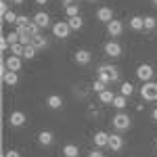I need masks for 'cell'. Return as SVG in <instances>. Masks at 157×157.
<instances>
[{
    "label": "cell",
    "mask_w": 157,
    "mask_h": 157,
    "mask_svg": "<svg viewBox=\"0 0 157 157\" xmlns=\"http://www.w3.org/2000/svg\"><path fill=\"white\" fill-rule=\"evenodd\" d=\"M97 78L101 82H115V80H120V71H117V67H113V65H101L97 69Z\"/></svg>",
    "instance_id": "1"
},
{
    "label": "cell",
    "mask_w": 157,
    "mask_h": 157,
    "mask_svg": "<svg viewBox=\"0 0 157 157\" xmlns=\"http://www.w3.org/2000/svg\"><path fill=\"white\" fill-rule=\"evenodd\" d=\"M111 124H113L115 130H128V128L132 126V120H130V115H126V113H121V111H120L117 115H113Z\"/></svg>",
    "instance_id": "2"
},
{
    "label": "cell",
    "mask_w": 157,
    "mask_h": 157,
    "mask_svg": "<svg viewBox=\"0 0 157 157\" xmlns=\"http://www.w3.org/2000/svg\"><path fill=\"white\" fill-rule=\"evenodd\" d=\"M69 32H71V27L67 21H57V23H52V34L55 38H59V40H65V38L69 36Z\"/></svg>",
    "instance_id": "3"
},
{
    "label": "cell",
    "mask_w": 157,
    "mask_h": 157,
    "mask_svg": "<svg viewBox=\"0 0 157 157\" xmlns=\"http://www.w3.org/2000/svg\"><path fill=\"white\" fill-rule=\"evenodd\" d=\"M140 97L145 101H157V84L155 82H145L140 88Z\"/></svg>",
    "instance_id": "4"
},
{
    "label": "cell",
    "mask_w": 157,
    "mask_h": 157,
    "mask_svg": "<svg viewBox=\"0 0 157 157\" xmlns=\"http://www.w3.org/2000/svg\"><path fill=\"white\" fill-rule=\"evenodd\" d=\"M0 75H2V82L6 86H15L17 82H19V75L15 71H9L6 69V65H4V61H2V67H0Z\"/></svg>",
    "instance_id": "5"
},
{
    "label": "cell",
    "mask_w": 157,
    "mask_h": 157,
    "mask_svg": "<svg viewBox=\"0 0 157 157\" xmlns=\"http://www.w3.org/2000/svg\"><path fill=\"white\" fill-rule=\"evenodd\" d=\"M136 75H138V80H143V84H145V82H151V78H153V67L147 65V63H140V65L136 67Z\"/></svg>",
    "instance_id": "6"
},
{
    "label": "cell",
    "mask_w": 157,
    "mask_h": 157,
    "mask_svg": "<svg viewBox=\"0 0 157 157\" xmlns=\"http://www.w3.org/2000/svg\"><path fill=\"white\" fill-rule=\"evenodd\" d=\"M4 65H6V69H9V71H19V69H21V65H23V63H21V57H15V55H11V57H6V59H4Z\"/></svg>",
    "instance_id": "7"
},
{
    "label": "cell",
    "mask_w": 157,
    "mask_h": 157,
    "mask_svg": "<svg viewBox=\"0 0 157 157\" xmlns=\"http://www.w3.org/2000/svg\"><path fill=\"white\" fill-rule=\"evenodd\" d=\"M9 124H11L13 128H21L25 124V113L23 111H13L11 115H9Z\"/></svg>",
    "instance_id": "8"
},
{
    "label": "cell",
    "mask_w": 157,
    "mask_h": 157,
    "mask_svg": "<svg viewBox=\"0 0 157 157\" xmlns=\"http://www.w3.org/2000/svg\"><path fill=\"white\" fill-rule=\"evenodd\" d=\"M105 55H107V57H113V59H115V57H121V46L115 40H111V42L105 44Z\"/></svg>",
    "instance_id": "9"
},
{
    "label": "cell",
    "mask_w": 157,
    "mask_h": 157,
    "mask_svg": "<svg viewBox=\"0 0 157 157\" xmlns=\"http://www.w3.org/2000/svg\"><path fill=\"white\" fill-rule=\"evenodd\" d=\"M107 32H109V36H111V38L121 36V32H124V23L117 21V19H113L111 23H107Z\"/></svg>",
    "instance_id": "10"
},
{
    "label": "cell",
    "mask_w": 157,
    "mask_h": 157,
    "mask_svg": "<svg viewBox=\"0 0 157 157\" xmlns=\"http://www.w3.org/2000/svg\"><path fill=\"white\" fill-rule=\"evenodd\" d=\"M97 19L103 21V23H111V21H113V11H111L109 6H101L97 11Z\"/></svg>",
    "instance_id": "11"
},
{
    "label": "cell",
    "mask_w": 157,
    "mask_h": 157,
    "mask_svg": "<svg viewBox=\"0 0 157 157\" xmlns=\"http://www.w3.org/2000/svg\"><path fill=\"white\" fill-rule=\"evenodd\" d=\"M109 149L111 151H121L124 149V138L120 134H109Z\"/></svg>",
    "instance_id": "12"
},
{
    "label": "cell",
    "mask_w": 157,
    "mask_h": 157,
    "mask_svg": "<svg viewBox=\"0 0 157 157\" xmlns=\"http://www.w3.org/2000/svg\"><path fill=\"white\" fill-rule=\"evenodd\" d=\"M75 63H80V65H88L90 61H92V55H90V50H84V48H80L78 52H75Z\"/></svg>",
    "instance_id": "13"
},
{
    "label": "cell",
    "mask_w": 157,
    "mask_h": 157,
    "mask_svg": "<svg viewBox=\"0 0 157 157\" xmlns=\"http://www.w3.org/2000/svg\"><path fill=\"white\" fill-rule=\"evenodd\" d=\"M34 23L38 25V27H46V25L50 23V17H48V13H44V11H40L34 15V19H32Z\"/></svg>",
    "instance_id": "14"
},
{
    "label": "cell",
    "mask_w": 157,
    "mask_h": 157,
    "mask_svg": "<svg viewBox=\"0 0 157 157\" xmlns=\"http://www.w3.org/2000/svg\"><path fill=\"white\" fill-rule=\"evenodd\" d=\"M46 107H50V109H61V107H63V98H61L59 94H50V97L46 98Z\"/></svg>",
    "instance_id": "15"
},
{
    "label": "cell",
    "mask_w": 157,
    "mask_h": 157,
    "mask_svg": "<svg viewBox=\"0 0 157 157\" xmlns=\"http://www.w3.org/2000/svg\"><path fill=\"white\" fill-rule=\"evenodd\" d=\"M130 27H132L134 32H140V29H145V17H138V15H134L132 19H130Z\"/></svg>",
    "instance_id": "16"
},
{
    "label": "cell",
    "mask_w": 157,
    "mask_h": 157,
    "mask_svg": "<svg viewBox=\"0 0 157 157\" xmlns=\"http://www.w3.org/2000/svg\"><path fill=\"white\" fill-rule=\"evenodd\" d=\"M94 145L97 147H109V134L107 132H97L94 134Z\"/></svg>",
    "instance_id": "17"
},
{
    "label": "cell",
    "mask_w": 157,
    "mask_h": 157,
    "mask_svg": "<svg viewBox=\"0 0 157 157\" xmlns=\"http://www.w3.org/2000/svg\"><path fill=\"white\" fill-rule=\"evenodd\" d=\"M63 157H80V149L69 143V145L63 147Z\"/></svg>",
    "instance_id": "18"
},
{
    "label": "cell",
    "mask_w": 157,
    "mask_h": 157,
    "mask_svg": "<svg viewBox=\"0 0 157 157\" xmlns=\"http://www.w3.org/2000/svg\"><path fill=\"white\" fill-rule=\"evenodd\" d=\"M38 140H40V145H44V147L52 145V132H48V130H42V132L38 134Z\"/></svg>",
    "instance_id": "19"
},
{
    "label": "cell",
    "mask_w": 157,
    "mask_h": 157,
    "mask_svg": "<svg viewBox=\"0 0 157 157\" xmlns=\"http://www.w3.org/2000/svg\"><path fill=\"white\" fill-rule=\"evenodd\" d=\"M98 98H101V103H103V105H113L115 94H113V90H105V92H101V94H98Z\"/></svg>",
    "instance_id": "20"
},
{
    "label": "cell",
    "mask_w": 157,
    "mask_h": 157,
    "mask_svg": "<svg viewBox=\"0 0 157 157\" xmlns=\"http://www.w3.org/2000/svg\"><path fill=\"white\" fill-rule=\"evenodd\" d=\"M32 44H34V46H36L38 50H40V48H46V46H48L46 38L42 36V34H38V36H34V38H32Z\"/></svg>",
    "instance_id": "21"
},
{
    "label": "cell",
    "mask_w": 157,
    "mask_h": 157,
    "mask_svg": "<svg viewBox=\"0 0 157 157\" xmlns=\"http://www.w3.org/2000/svg\"><path fill=\"white\" fill-rule=\"evenodd\" d=\"M132 92H134V86H132V82H124L121 84V88H120V94L121 97H132Z\"/></svg>",
    "instance_id": "22"
},
{
    "label": "cell",
    "mask_w": 157,
    "mask_h": 157,
    "mask_svg": "<svg viewBox=\"0 0 157 157\" xmlns=\"http://www.w3.org/2000/svg\"><path fill=\"white\" fill-rule=\"evenodd\" d=\"M67 23H69V27H71V29H82L84 21H82V17L78 15V17H69V19H67Z\"/></svg>",
    "instance_id": "23"
},
{
    "label": "cell",
    "mask_w": 157,
    "mask_h": 157,
    "mask_svg": "<svg viewBox=\"0 0 157 157\" xmlns=\"http://www.w3.org/2000/svg\"><path fill=\"white\" fill-rule=\"evenodd\" d=\"M23 50H25V46L21 44V42H17V44H11V52L15 55V57H23Z\"/></svg>",
    "instance_id": "24"
},
{
    "label": "cell",
    "mask_w": 157,
    "mask_h": 157,
    "mask_svg": "<svg viewBox=\"0 0 157 157\" xmlns=\"http://www.w3.org/2000/svg\"><path fill=\"white\" fill-rule=\"evenodd\" d=\"M17 19H19V15H17L15 11H9L4 17H2V21H4V23H17Z\"/></svg>",
    "instance_id": "25"
},
{
    "label": "cell",
    "mask_w": 157,
    "mask_h": 157,
    "mask_svg": "<svg viewBox=\"0 0 157 157\" xmlns=\"http://www.w3.org/2000/svg\"><path fill=\"white\" fill-rule=\"evenodd\" d=\"M113 107L121 111V109L126 107V97H121V94H115V98H113Z\"/></svg>",
    "instance_id": "26"
},
{
    "label": "cell",
    "mask_w": 157,
    "mask_h": 157,
    "mask_svg": "<svg viewBox=\"0 0 157 157\" xmlns=\"http://www.w3.org/2000/svg\"><path fill=\"white\" fill-rule=\"evenodd\" d=\"M36 46H34V44H27V46H25V50H23V57L25 59H34V57H36Z\"/></svg>",
    "instance_id": "27"
},
{
    "label": "cell",
    "mask_w": 157,
    "mask_h": 157,
    "mask_svg": "<svg viewBox=\"0 0 157 157\" xmlns=\"http://www.w3.org/2000/svg\"><path fill=\"white\" fill-rule=\"evenodd\" d=\"M92 90L101 94V92H105V90H107V84H105V82H101V80L97 78V80H94V84H92Z\"/></svg>",
    "instance_id": "28"
},
{
    "label": "cell",
    "mask_w": 157,
    "mask_h": 157,
    "mask_svg": "<svg viewBox=\"0 0 157 157\" xmlns=\"http://www.w3.org/2000/svg\"><path fill=\"white\" fill-rule=\"evenodd\" d=\"M65 13H67V17H78V15H80V6L69 4V6H65Z\"/></svg>",
    "instance_id": "29"
},
{
    "label": "cell",
    "mask_w": 157,
    "mask_h": 157,
    "mask_svg": "<svg viewBox=\"0 0 157 157\" xmlns=\"http://www.w3.org/2000/svg\"><path fill=\"white\" fill-rule=\"evenodd\" d=\"M32 21H29V17L27 15H19V19H17V27H29Z\"/></svg>",
    "instance_id": "30"
},
{
    "label": "cell",
    "mask_w": 157,
    "mask_h": 157,
    "mask_svg": "<svg viewBox=\"0 0 157 157\" xmlns=\"http://www.w3.org/2000/svg\"><path fill=\"white\" fill-rule=\"evenodd\" d=\"M155 27H157L155 17H145V29H155Z\"/></svg>",
    "instance_id": "31"
},
{
    "label": "cell",
    "mask_w": 157,
    "mask_h": 157,
    "mask_svg": "<svg viewBox=\"0 0 157 157\" xmlns=\"http://www.w3.org/2000/svg\"><path fill=\"white\" fill-rule=\"evenodd\" d=\"M6 40H9L11 44H17V42H21V38H19V32H11V34H6Z\"/></svg>",
    "instance_id": "32"
},
{
    "label": "cell",
    "mask_w": 157,
    "mask_h": 157,
    "mask_svg": "<svg viewBox=\"0 0 157 157\" xmlns=\"http://www.w3.org/2000/svg\"><path fill=\"white\" fill-rule=\"evenodd\" d=\"M9 48H11V42L6 40V36H2V40H0V50H2V52H6Z\"/></svg>",
    "instance_id": "33"
},
{
    "label": "cell",
    "mask_w": 157,
    "mask_h": 157,
    "mask_svg": "<svg viewBox=\"0 0 157 157\" xmlns=\"http://www.w3.org/2000/svg\"><path fill=\"white\" fill-rule=\"evenodd\" d=\"M4 157H21V153H19V151H15V149H11V151H6V153H4Z\"/></svg>",
    "instance_id": "34"
},
{
    "label": "cell",
    "mask_w": 157,
    "mask_h": 157,
    "mask_svg": "<svg viewBox=\"0 0 157 157\" xmlns=\"http://www.w3.org/2000/svg\"><path fill=\"white\" fill-rule=\"evenodd\" d=\"M88 157H105V155H103L101 151H90V153H88Z\"/></svg>",
    "instance_id": "35"
},
{
    "label": "cell",
    "mask_w": 157,
    "mask_h": 157,
    "mask_svg": "<svg viewBox=\"0 0 157 157\" xmlns=\"http://www.w3.org/2000/svg\"><path fill=\"white\" fill-rule=\"evenodd\" d=\"M63 4H65V6H69V4H73V0H63Z\"/></svg>",
    "instance_id": "36"
},
{
    "label": "cell",
    "mask_w": 157,
    "mask_h": 157,
    "mask_svg": "<svg viewBox=\"0 0 157 157\" xmlns=\"http://www.w3.org/2000/svg\"><path fill=\"white\" fill-rule=\"evenodd\" d=\"M153 120H155V121H157V107H155V109H153Z\"/></svg>",
    "instance_id": "37"
},
{
    "label": "cell",
    "mask_w": 157,
    "mask_h": 157,
    "mask_svg": "<svg viewBox=\"0 0 157 157\" xmlns=\"http://www.w3.org/2000/svg\"><path fill=\"white\" fill-rule=\"evenodd\" d=\"M38 4H46V2H48V0H36Z\"/></svg>",
    "instance_id": "38"
},
{
    "label": "cell",
    "mask_w": 157,
    "mask_h": 157,
    "mask_svg": "<svg viewBox=\"0 0 157 157\" xmlns=\"http://www.w3.org/2000/svg\"><path fill=\"white\" fill-rule=\"evenodd\" d=\"M13 2H15V4H23V0H13Z\"/></svg>",
    "instance_id": "39"
},
{
    "label": "cell",
    "mask_w": 157,
    "mask_h": 157,
    "mask_svg": "<svg viewBox=\"0 0 157 157\" xmlns=\"http://www.w3.org/2000/svg\"><path fill=\"white\" fill-rule=\"evenodd\" d=\"M153 4H155V6H157V0H153Z\"/></svg>",
    "instance_id": "40"
},
{
    "label": "cell",
    "mask_w": 157,
    "mask_h": 157,
    "mask_svg": "<svg viewBox=\"0 0 157 157\" xmlns=\"http://www.w3.org/2000/svg\"><path fill=\"white\" fill-rule=\"evenodd\" d=\"M155 149H157V140H155Z\"/></svg>",
    "instance_id": "41"
},
{
    "label": "cell",
    "mask_w": 157,
    "mask_h": 157,
    "mask_svg": "<svg viewBox=\"0 0 157 157\" xmlns=\"http://www.w3.org/2000/svg\"><path fill=\"white\" fill-rule=\"evenodd\" d=\"M88 2H92V0H88Z\"/></svg>",
    "instance_id": "42"
}]
</instances>
